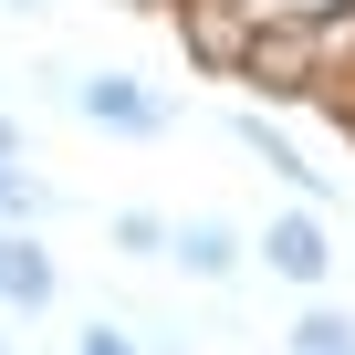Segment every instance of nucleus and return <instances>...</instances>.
I'll return each instance as SVG.
<instances>
[{
  "mask_svg": "<svg viewBox=\"0 0 355 355\" xmlns=\"http://www.w3.org/2000/svg\"><path fill=\"white\" fill-rule=\"evenodd\" d=\"M63 105H73L84 125L125 136V146H157V136H178V94H157V84H136V73H115V63L73 73V84H63Z\"/></svg>",
  "mask_w": 355,
  "mask_h": 355,
  "instance_id": "f257e3e1",
  "label": "nucleus"
},
{
  "mask_svg": "<svg viewBox=\"0 0 355 355\" xmlns=\"http://www.w3.org/2000/svg\"><path fill=\"white\" fill-rule=\"evenodd\" d=\"M0 94H11V84H0Z\"/></svg>",
  "mask_w": 355,
  "mask_h": 355,
  "instance_id": "4468645a",
  "label": "nucleus"
},
{
  "mask_svg": "<svg viewBox=\"0 0 355 355\" xmlns=\"http://www.w3.org/2000/svg\"><path fill=\"white\" fill-rule=\"evenodd\" d=\"M157 355H178V345H157Z\"/></svg>",
  "mask_w": 355,
  "mask_h": 355,
  "instance_id": "ddd939ff",
  "label": "nucleus"
},
{
  "mask_svg": "<svg viewBox=\"0 0 355 355\" xmlns=\"http://www.w3.org/2000/svg\"><path fill=\"white\" fill-rule=\"evenodd\" d=\"M53 303H63V261L42 251V230H0V313L42 324Z\"/></svg>",
  "mask_w": 355,
  "mask_h": 355,
  "instance_id": "7ed1b4c3",
  "label": "nucleus"
},
{
  "mask_svg": "<svg viewBox=\"0 0 355 355\" xmlns=\"http://www.w3.org/2000/svg\"><path fill=\"white\" fill-rule=\"evenodd\" d=\"M105 241H115L125 261H167V220H157V209H115V220H105Z\"/></svg>",
  "mask_w": 355,
  "mask_h": 355,
  "instance_id": "0eeeda50",
  "label": "nucleus"
},
{
  "mask_svg": "<svg viewBox=\"0 0 355 355\" xmlns=\"http://www.w3.org/2000/svg\"><path fill=\"white\" fill-rule=\"evenodd\" d=\"M73 355H146V334H125V324H105V313H84V334H73Z\"/></svg>",
  "mask_w": 355,
  "mask_h": 355,
  "instance_id": "1a4fd4ad",
  "label": "nucleus"
},
{
  "mask_svg": "<svg viewBox=\"0 0 355 355\" xmlns=\"http://www.w3.org/2000/svg\"><path fill=\"white\" fill-rule=\"evenodd\" d=\"M293 355H355V313H334V303H313V313L293 324Z\"/></svg>",
  "mask_w": 355,
  "mask_h": 355,
  "instance_id": "6e6552de",
  "label": "nucleus"
},
{
  "mask_svg": "<svg viewBox=\"0 0 355 355\" xmlns=\"http://www.w3.org/2000/svg\"><path fill=\"white\" fill-rule=\"evenodd\" d=\"M0 355H21V345H11V313H0Z\"/></svg>",
  "mask_w": 355,
  "mask_h": 355,
  "instance_id": "f8f14e48",
  "label": "nucleus"
},
{
  "mask_svg": "<svg viewBox=\"0 0 355 355\" xmlns=\"http://www.w3.org/2000/svg\"><path fill=\"white\" fill-rule=\"evenodd\" d=\"M0 157H21V115L11 105H0Z\"/></svg>",
  "mask_w": 355,
  "mask_h": 355,
  "instance_id": "9d476101",
  "label": "nucleus"
},
{
  "mask_svg": "<svg viewBox=\"0 0 355 355\" xmlns=\"http://www.w3.org/2000/svg\"><path fill=\"white\" fill-rule=\"evenodd\" d=\"M230 136H241V157H261V167L282 178L303 209H345V189H334V178H324V167H313V157L282 136V125H261V105H241V115H230Z\"/></svg>",
  "mask_w": 355,
  "mask_h": 355,
  "instance_id": "20e7f679",
  "label": "nucleus"
},
{
  "mask_svg": "<svg viewBox=\"0 0 355 355\" xmlns=\"http://www.w3.org/2000/svg\"><path fill=\"white\" fill-rule=\"evenodd\" d=\"M251 251H261V272H282L293 293H324V282H334V261H345V251H334V230H324V209H303V199H293V209H272Z\"/></svg>",
  "mask_w": 355,
  "mask_h": 355,
  "instance_id": "f03ea898",
  "label": "nucleus"
},
{
  "mask_svg": "<svg viewBox=\"0 0 355 355\" xmlns=\"http://www.w3.org/2000/svg\"><path fill=\"white\" fill-rule=\"evenodd\" d=\"M167 261L189 272V282H241V261H251V241L230 230V220H209V209H189V220H167Z\"/></svg>",
  "mask_w": 355,
  "mask_h": 355,
  "instance_id": "39448f33",
  "label": "nucleus"
},
{
  "mask_svg": "<svg viewBox=\"0 0 355 355\" xmlns=\"http://www.w3.org/2000/svg\"><path fill=\"white\" fill-rule=\"evenodd\" d=\"M115 11H178V0H115Z\"/></svg>",
  "mask_w": 355,
  "mask_h": 355,
  "instance_id": "9b49d317",
  "label": "nucleus"
},
{
  "mask_svg": "<svg viewBox=\"0 0 355 355\" xmlns=\"http://www.w3.org/2000/svg\"><path fill=\"white\" fill-rule=\"evenodd\" d=\"M53 209H63V199L32 178V157H0V230H42Z\"/></svg>",
  "mask_w": 355,
  "mask_h": 355,
  "instance_id": "423d86ee",
  "label": "nucleus"
}]
</instances>
